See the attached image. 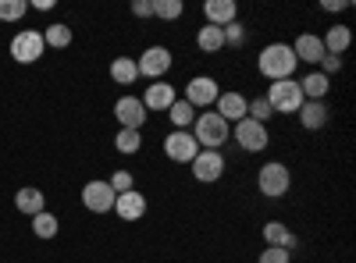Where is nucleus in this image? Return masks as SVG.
<instances>
[{"instance_id":"obj_1","label":"nucleus","mask_w":356,"mask_h":263,"mask_svg":"<svg viewBox=\"0 0 356 263\" xmlns=\"http://www.w3.org/2000/svg\"><path fill=\"white\" fill-rule=\"evenodd\" d=\"M257 68L267 82H282V78H292V71L300 68V61H296V53L289 43H271L264 46L260 57H257Z\"/></svg>"},{"instance_id":"obj_2","label":"nucleus","mask_w":356,"mask_h":263,"mask_svg":"<svg viewBox=\"0 0 356 263\" xmlns=\"http://www.w3.org/2000/svg\"><path fill=\"white\" fill-rule=\"evenodd\" d=\"M193 139L200 142V150H221V146L232 139V125L221 118V114H196L193 121Z\"/></svg>"},{"instance_id":"obj_3","label":"nucleus","mask_w":356,"mask_h":263,"mask_svg":"<svg viewBox=\"0 0 356 263\" xmlns=\"http://www.w3.org/2000/svg\"><path fill=\"white\" fill-rule=\"evenodd\" d=\"M264 96H267V103H271L275 114H296V110L303 107V93H300V82H296V78L271 82Z\"/></svg>"},{"instance_id":"obj_4","label":"nucleus","mask_w":356,"mask_h":263,"mask_svg":"<svg viewBox=\"0 0 356 263\" xmlns=\"http://www.w3.org/2000/svg\"><path fill=\"white\" fill-rule=\"evenodd\" d=\"M289 185H292V174H289V167L278 164V160L264 164L260 174H257V189H260L267 199H282V196L289 192Z\"/></svg>"},{"instance_id":"obj_5","label":"nucleus","mask_w":356,"mask_h":263,"mask_svg":"<svg viewBox=\"0 0 356 263\" xmlns=\"http://www.w3.org/2000/svg\"><path fill=\"white\" fill-rule=\"evenodd\" d=\"M47 43H43V33H36V28H22V33L11 40V57L18 65H36L43 57Z\"/></svg>"},{"instance_id":"obj_6","label":"nucleus","mask_w":356,"mask_h":263,"mask_svg":"<svg viewBox=\"0 0 356 263\" xmlns=\"http://www.w3.org/2000/svg\"><path fill=\"white\" fill-rule=\"evenodd\" d=\"M136 68H139V78L161 82V78L171 71V50H168V46H146L143 57L136 61Z\"/></svg>"},{"instance_id":"obj_7","label":"nucleus","mask_w":356,"mask_h":263,"mask_svg":"<svg viewBox=\"0 0 356 263\" xmlns=\"http://www.w3.org/2000/svg\"><path fill=\"white\" fill-rule=\"evenodd\" d=\"M164 153H168V160H175V164H193L196 153H200V142L193 139V132L175 128V132L164 139Z\"/></svg>"},{"instance_id":"obj_8","label":"nucleus","mask_w":356,"mask_h":263,"mask_svg":"<svg viewBox=\"0 0 356 263\" xmlns=\"http://www.w3.org/2000/svg\"><path fill=\"white\" fill-rule=\"evenodd\" d=\"M232 135H235V142H239L246 153H260L264 146H267V125H260V121H253V118L235 121V125H232Z\"/></svg>"},{"instance_id":"obj_9","label":"nucleus","mask_w":356,"mask_h":263,"mask_svg":"<svg viewBox=\"0 0 356 263\" xmlns=\"http://www.w3.org/2000/svg\"><path fill=\"white\" fill-rule=\"evenodd\" d=\"M225 174V157H221V150H200L196 153V160H193V178L196 182H203V185H211V182H218Z\"/></svg>"},{"instance_id":"obj_10","label":"nucleus","mask_w":356,"mask_h":263,"mask_svg":"<svg viewBox=\"0 0 356 263\" xmlns=\"http://www.w3.org/2000/svg\"><path fill=\"white\" fill-rule=\"evenodd\" d=\"M218 96H221L218 82H214L211 75H196V78H189L186 96H182V100H189V103L200 110V107H214V100H218Z\"/></svg>"},{"instance_id":"obj_11","label":"nucleus","mask_w":356,"mask_h":263,"mask_svg":"<svg viewBox=\"0 0 356 263\" xmlns=\"http://www.w3.org/2000/svg\"><path fill=\"white\" fill-rule=\"evenodd\" d=\"M114 189L107 182H86L82 185V203H86V210H93V214H107L114 210Z\"/></svg>"},{"instance_id":"obj_12","label":"nucleus","mask_w":356,"mask_h":263,"mask_svg":"<svg viewBox=\"0 0 356 263\" xmlns=\"http://www.w3.org/2000/svg\"><path fill=\"white\" fill-rule=\"evenodd\" d=\"M114 118L122 121V128H132V132H143L146 125V107L139 96H122L114 103Z\"/></svg>"},{"instance_id":"obj_13","label":"nucleus","mask_w":356,"mask_h":263,"mask_svg":"<svg viewBox=\"0 0 356 263\" xmlns=\"http://www.w3.org/2000/svg\"><path fill=\"white\" fill-rule=\"evenodd\" d=\"M114 214L122 217V221H139V217H146V196H143L139 189L122 192V196L114 199Z\"/></svg>"},{"instance_id":"obj_14","label":"nucleus","mask_w":356,"mask_h":263,"mask_svg":"<svg viewBox=\"0 0 356 263\" xmlns=\"http://www.w3.org/2000/svg\"><path fill=\"white\" fill-rule=\"evenodd\" d=\"M139 100H143L146 110H168L178 96H175V85H168V82L161 78V82H150V85H146V93H143Z\"/></svg>"},{"instance_id":"obj_15","label":"nucleus","mask_w":356,"mask_h":263,"mask_svg":"<svg viewBox=\"0 0 356 263\" xmlns=\"http://www.w3.org/2000/svg\"><path fill=\"white\" fill-rule=\"evenodd\" d=\"M203 15H207V25L225 28V25H232L235 18H239V4H235V0H207Z\"/></svg>"},{"instance_id":"obj_16","label":"nucleus","mask_w":356,"mask_h":263,"mask_svg":"<svg viewBox=\"0 0 356 263\" xmlns=\"http://www.w3.org/2000/svg\"><path fill=\"white\" fill-rule=\"evenodd\" d=\"M214 114H221L228 125L243 121V118H246V96H243V93H221V96L214 100Z\"/></svg>"},{"instance_id":"obj_17","label":"nucleus","mask_w":356,"mask_h":263,"mask_svg":"<svg viewBox=\"0 0 356 263\" xmlns=\"http://www.w3.org/2000/svg\"><path fill=\"white\" fill-rule=\"evenodd\" d=\"M292 53H296V61H303V65H321V57H324V43H321V36L303 33L300 40L292 43Z\"/></svg>"},{"instance_id":"obj_18","label":"nucleus","mask_w":356,"mask_h":263,"mask_svg":"<svg viewBox=\"0 0 356 263\" xmlns=\"http://www.w3.org/2000/svg\"><path fill=\"white\" fill-rule=\"evenodd\" d=\"M296 114H300V121H303L307 132H317V128L328 125V103L324 100H303V107Z\"/></svg>"},{"instance_id":"obj_19","label":"nucleus","mask_w":356,"mask_h":263,"mask_svg":"<svg viewBox=\"0 0 356 263\" xmlns=\"http://www.w3.org/2000/svg\"><path fill=\"white\" fill-rule=\"evenodd\" d=\"M321 43H324V53H335V57H342V53L349 50V43H353L349 25H332L328 33L321 36Z\"/></svg>"},{"instance_id":"obj_20","label":"nucleus","mask_w":356,"mask_h":263,"mask_svg":"<svg viewBox=\"0 0 356 263\" xmlns=\"http://www.w3.org/2000/svg\"><path fill=\"white\" fill-rule=\"evenodd\" d=\"M15 207H18L22 214H29V217H36L40 210H47V199H43V192H40V189L25 185V189H18V192H15Z\"/></svg>"},{"instance_id":"obj_21","label":"nucleus","mask_w":356,"mask_h":263,"mask_svg":"<svg viewBox=\"0 0 356 263\" xmlns=\"http://www.w3.org/2000/svg\"><path fill=\"white\" fill-rule=\"evenodd\" d=\"M264 239H267V246H278V249H296V235L282 224V221H267L264 224Z\"/></svg>"},{"instance_id":"obj_22","label":"nucleus","mask_w":356,"mask_h":263,"mask_svg":"<svg viewBox=\"0 0 356 263\" xmlns=\"http://www.w3.org/2000/svg\"><path fill=\"white\" fill-rule=\"evenodd\" d=\"M328 75H321V71H310L303 82H300V93H303V100H324L328 96Z\"/></svg>"},{"instance_id":"obj_23","label":"nucleus","mask_w":356,"mask_h":263,"mask_svg":"<svg viewBox=\"0 0 356 263\" xmlns=\"http://www.w3.org/2000/svg\"><path fill=\"white\" fill-rule=\"evenodd\" d=\"M111 78L118 85H132L139 78V68H136V57H114L111 61Z\"/></svg>"},{"instance_id":"obj_24","label":"nucleus","mask_w":356,"mask_h":263,"mask_svg":"<svg viewBox=\"0 0 356 263\" xmlns=\"http://www.w3.org/2000/svg\"><path fill=\"white\" fill-rule=\"evenodd\" d=\"M168 118L175 121V128H193V121H196V107L189 103V100H175L171 107H168Z\"/></svg>"},{"instance_id":"obj_25","label":"nucleus","mask_w":356,"mask_h":263,"mask_svg":"<svg viewBox=\"0 0 356 263\" xmlns=\"http://www.w3.org/2000/svg\"><path fill=\"white\" fill-rule=\"evenodd\" d=\"M196 46L203 50V53H218L221 46H225V33L218 25H203L200 33H196Z\"/></svg>"},{"instance_id":"obj_26","label":"nucleus","mask_w":356,"mask_h":263,"mask_svg":"<svg viewBox=\"0 0 356 263\" xmlns=\"http://www.w3.org/2000/svg\"><path fill=\"white\" fill-rule=\"evenodd\" d=\"M43 43H47V46H54V50H65V46L72 43V28H68V25H61V22L50 25V28H43Z\"/></svg>"},{"instance_id":"obj_27","label":"nucleus","mask_w":356,"mask_h":263,"mask_svg":"<svg viewBox=\"0 0 356 263\" xmlns=\"http://www.w3.org/2000/svg\"><path fill=\"white\" fill-rule=\"evenodd\" d=\"M114 146H118V153H139V146H143V135L139 132H132V128H122L114 135Z\"/></svg>"},{"instance_id":"obj_28","label":"nucleus","mask_w":356,"mask_h":263,"mask_svg":"<svg viewBox=\"0 0 356 263\" xmlns=\"http://www.w3.org/2000/svg\"><path fill=\"white\" fill-rule=\"evenodd\" d=\"M246 118H253V121H260V125H267V118H275V110H271V103H267V96L246 100Z\"/></svg>"},{"instance_id":"obj_29","label":"nucleus","mask_w":356,"mask_h":263,"mask_svg":"<svg viewBox=\"0 0 356 263\" xmlns=\"http://www.w3.org/2000/svg\"><path fill=\"white\" fill-rule=\"evenodd\" d=\"M33 231H36L40 239H54V235H57V217L47 214V210H40V214L33 217Z\"/></svg>"},{"instance_id":"obj_30","label":"nucleus","mask_w":356,"mask_h":263,"mask_svg":"<svg viewBox=\"0 0 356 263\" xmlns=\"http://www.w3.org/2000/svg\"><path fill=\"white\" fill-rule=\"evenodd\" d=\"M182 0H154V15L164 18V22H175V18H182Z\"/></svg>"},{"instance_id":"obj_31","label":"nucleus","mask_w":356,"mask_h":263,"mask_svg":"<svg viewBox=\"0 0 356 263\" xmlns=\"http://www.w3.org/2000/svg\"><path fill=\"white\" fill-rule=\"evenodd\" d=\"M25 11H29L25 0H0V22H18L25 18Z\"/></svg>"},{"instance_id":"obj_32","label":"nucleus","mask_w":356,"mask_h":263,"mask_svg":"<svg viewBox=\"0 0 356 263\" xmlns=\"http://www.w3.org/2000/svg\"><path fill=\"white\" fill-rule=\"evenodd\" d=\"M221 33H225V46H243V43H246V25H243V22L225 25Z\"/></svg>"},{"instance_id":"obj_33","label":"nucleus","mask_w":356,"mask_h":263,"mask_svg":"<svg viewBox=\"0 0 356 263\" xmlns=\"http://www.w3.org/2000/svg\"><path fill=\"white\" fill-rule=\"evenodd\" d=\"M107 185L114 189V196H122V192L136 189V182H132V171H114L111 178H107Z\"/></svg>"},{"instance_id":"obj_34","label":"nucleus","mask_w":356,"mask_h":263,"mask_svg":"<svg viewBox=\"0 0 356 263\" xmlns=\"http://www.w3.org/2000/svg\"><path fill=\"white\" fill-rule=\"evenodd\" d=\"M289 260H292V253L289 249H278V246H267L260 253V263H289Z\"/></svg>"},{"instance_id":"obj_35","label":"nucleus","mask_w":356,"mask_h":263,"mask_svg":"<svg viewBox=\"0 0 356 263\" xmlns=\"http://www.w3.org/2000/svg\"><path fill=\"white\" fill-rule=\"evenodd\" d=\"M339 68H342V57H335V53H324V57H321V75L332 78Z\"/></svg>"},{"instance_id":"obj_36","label":"nucleus","mask_w":356,"mask_h":263,"mask_svg":"<svg viewBox=\"0 0 356 263\" xmlns=\"http://www.w3.org/2000/svg\"><path fill=\"white\" fill-rule=\"evenodd\" d=\"M132 15H136V18H150V15H154V0H136Z\"/></svg>"},{"instance_id":"obj_37","label":"nucleus","mask_w":356,"mask_h":263,"mask_svg":"<svg viewBox=\"0 0 356 263\" xmlns=\"http://www.w3.org/2000/svg\"><path fill=\"white\" fill-rule=\"evenodd\" d=\"M321 8H324V11H346V8H349V0H324Z\"/></svg>"}]
</instances>
